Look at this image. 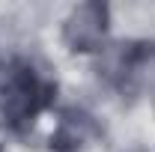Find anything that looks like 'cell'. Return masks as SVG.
<instances>
[{"mask_svg": "<svg viewBox=\"0 0 155 152\" xmlns=\"http://www.w3.org/2000/svg\"><path fill=\"white\" fill-rule=\"evenodd\" d=\"M101 33H104V9L101 6H81L66 27V39L75 45V51H90L93 45H98Z\"/></svg>", "mask_w": 155, "mask_h": 152, "instance_id": "6da1fadb", "label": "cell"}]
</instances>
